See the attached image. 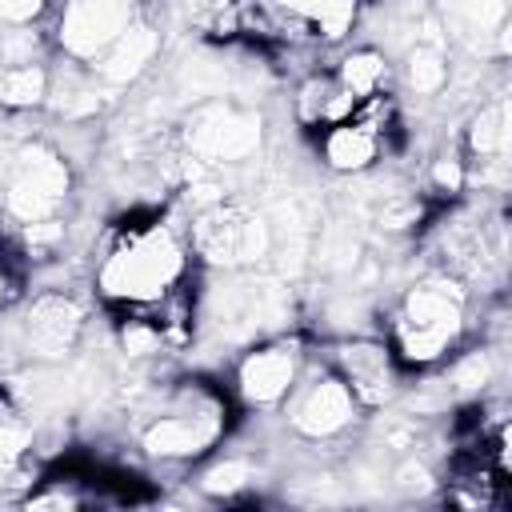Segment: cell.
Returning <instances> with one entry per match:
<instances>
[{
    "label": "cell",
    "instance_id": "obj_7",
    "mask_svg": "<svg viewBox=\"0 0 512 512\" xmlns=\"http://www.w3.org/2000/svg\"><path fill=\"white\" fill-rule=\"evenodd\" d=\"M288 428L300 436V440H312V444H324V440H336L344 436L356 416H360V404L352 396V388L340 380V372L328 364L320 372H300L296 388L288 392Z\"/></svg>",
    "mask_w": 512,
    "mask_h": 512
},
{
    "label": "cell",
    "instance_id": "obj_26",
    "mask_svg": "<svg viewBox=\"0 0 512 512\" xmlns=\"http://www.w3.org/2000/svg\"><path fill=\"white\" fill-rule=\"evenodd\" d=\"M16 292H20V272H16V264H12L8 248L0 244V312L16 300Z\"/></svg>",
    "mask_w": 512,
    "mask_h": 512
},
{
    "label": "cell",
    "instance_id": "obj_15",
    "mask_svg": "<svg viewBox=\"0 0 512 512\" xmlns=\"http://www.w3.org/2000/svg\"><path fill=\"white\" fill-rule=\"evenodd\" d=\"M288 20H296L308 40H344L356 24L360 0H272Z\"/></svg>",
    "mask_w": 512,
    "mask_h": 512
},
{
    "label": "cell",
    "instance_id": "obj_4",
    "mask_svg": "<svg viewBox=\"0 0 512 512\" xmlns=\"http://www.w3.org/2000/svg\"><path fill=\"white\" fill-rule=\"evenodd\" d=\"M68 196H72L68 156L44 140L20 144L0 168V212L16 228L64 216Z\"/></svg>",
    "mask_w": 512,
    "mask_h": 512
},
{
    "label": "cell",
    "instance_id": "obj_14",
    "mask_svg": "<svg viewBox=\"0 0 512 512\" xmlns=\"http://www.w3.org/2000/svg\"><path fill=\"white\" fill-rule=\"evenodd\" d=\"M316 148H320V160H324L332 172H340V176H360V172H368V168L380 160L384 140H380L368 124H360V120L352 116V120H344V124L324 128Z\"/></svg>",
    "mask_w": 512,
    "mask_h": 512
},
{
    "label": "cell",
    "instance_id": "obj_24",
    "mask_svg": "<svg viewBox=\"0 0 512 512\" xmlns=\"http://www.w3.org/2000/svg\"><path fill=\"white\" fill-rule=\"evenodd\" d=\"M464 184H468V160H460V156H436L428 164V188L436 196H456V192H464Z\"/></svg>",
    "mask_w": 512,
    "mask_h": 512
},
{
    "label": "cell",
    "instance_id": "obj_10",
    "mask_svg": "<svg viewBox=\"0 0 512 512\" xmlns=\"http://www.w3.org/2000/svg\"><path fill=\"white\" fill-rule=\"evenodd\" d=\"M84 304L72 292H40L20 316V348L32 360H64L84 336Z\"/></svg>",
    "mask_w": 512,
    "mask_h": 512
},
{
    "label": "cell",
    "instance_id": "obj_12",
    "mask_svg": "<svg viewBox=\"0 0 512 512\" xmlns=\"http://www.w3.org/2000/svg\"><path fill=\"white\" fill-rule=\"evenodd\" d=\"M156 56H160V28L136 16V20L88 64V72L96 76V84H100L104 92H108V88H128V84H136V80L156 64Z\"/></svg>",
    "mask_w": 512,
    "mask_h": 512
},
{
    "label": "cell",
    "instance_id": "obj_16",
    "mask_svg": "<svg viewBox=\"0 0 512 512\" xmlns=\"http://www.w3.org/2000/svg\"><path fill=\"white\" fill-rule=\"evenodd\" d=\"M48 84H52L48 60H0V108L4 112L44 108Z\"/></svg>",
    "mask_w": 512,
    "mask_h": 512
},
{
    "label": "cell",
    "instance_id": "obj_25",
    "mask_svg": "<svg viewBox=\"0 0 512 512\" xmlns=\"http://www.w3.org/2000/svg\"><path fill=\"white\" fill-rule=\"evenodd\" d=\"M52 12V0H0V28H36Z\"/></svg>",
    "mask_w": 512,
    "mask_h": 512
},
{
    "label": "cell",
    "instance_id": "obj_3",
    "mask_svg": "<svg viewBox=\"0 0 512 512\" xmlns=\"http://www.w3.org/2000/svg\"><path fill=\"white\" fill-rule=\"evenodd\" d=\"M232 424V400L208 380H180L160 396V408L140 428V448L164 464L208 456Z\"/></svg>",
    "mask_w": 512,
    "mask_h": 512
},
{
    "label": "cell",
    "instance_id": "obj_9",
    "mask_svg": "<svg viewBox=\"0 0 512 512\" xmlns=\"http://www.w3.org/2000/svg\"><path fill=\"white\" fill-rule=\"evenodd\" d=\"M132 20L136 0H64L52 24V48H60L64 60L92 64Z\"/></svg>",
    "mask_w": 512,
    "mask_h": 512
},
{
    "label": "cell",
    "instance_id": "obj_13",
    "mask_svg": "<svg viewBox=\"0 0 512 512\" xmlns=\"http://www.w3.org/2000/svg\"><path fill=\"white\" fill-rule=\"evenodd\" d=\"M360 100H352L332 72H308L300 84H296V96H292V116L304 132H324L332 124H344L352 120Z\"/></svg>",
    "mask_w": 512,
    "mask_h": 512
},
{
    "label": "cell",
    "instance_id": "obj_2",
    "mask_svg": "<svg viewBox=\"0 0 512 512\" xmlns=\"http://www.w3.org/2000/svg\"><path fill=\"white\" fill-rule=\"evenodd\" d=\"M468 328V288L452 272L416 280L388 316V348L400 368H432L448 360Z\"/></svg>",
    "mask_w": 512,
    "mask_h": 512
},
{
    "label": "cell",
    "instance_id": "obj_17",
    "mask_svg": "<svg viewBox=\"0 0 512 512\" xmlns=\"http://www.w3.org/2000/svg\"><path fill=\"white\" fill-rule=\"evenodd\" d=\"M464 152L472 164L476 160H504V152H508V104H504V96L476 108V116L464 128Z\"/></svg>",
    "mask_w": 512,
    "mask_h": 512
},
{
    "label": "cell",
    "instance_id": "obj_21",
    "mask_svg": "<svg viewBox=\"0 0 512 512\" xmlns=\"http://www.w3.org/2000/svg\"><path fill=\"white\" fill-rule=\"evenodd\" d=\"M256 472H252V460L248 456H224V460H212L204 472H200V488L212 496V500H236L252 488Z\"/></svg>",
    "mask_w": 512,
    "mask_h": 512
},
{
    "label": "cell",
    "instance_id": "obj_11",
    "mask_svg": "<svg viewBox=\"0 0 512 512\" xmlns=\"http://www.w3.org/2000/svg\"><path fill=\"white\" fill-rule=\"evenodd\" d=\"M332 368L340 372V380L352 388L360 408H380L392 404L400 392V360L392 356L388 340H372V336H352L344 344H336L332 352Z\"/></svg>",
    "mask_w": 512,
    "mask_h": 512
},
{
    "label": "cell",
    "instance_id": "obj_22",
    "mask_svg": "<svg viewBox=\"0 0 512 512\" xmlns=\"http://www.w3.org/2000/svg\"><path fill=\"white\" fill-rule=\"evenodd\" d=\"M488 380H492V352L488 348H468L448 364V388L456 396H480Z\"/></svg>",
    "mask_w": 512,
    "mask_h": 512
},
{
    "label": "cell",
    "instance_id": "obj_23",
    "mask_svg": "<svg viewBox=\"0 0 512 512\" xmlns=\"http://www.w3.org/2000/svg\"><path fill=\"white\" fill-rule=\"evenodd\" d=\"M424 216H428V204H424V196H412V192H396L380 204V224L388 232H412V228H420Z\"/></svg>",
    "mask_w": 512,
    "mask_h": 512
},
{
    "label": "cell",
    "instance_id": "obj_20",
    "mask_svg": "<svg viewBox=\"0 0 512 512\" xmlns=\"http://www.w3.org/2000/svg\"><path fill=\"white\" fill-rule=\"evenodd\" d=\"M404 76H408V88L420 92V96H436L444 84H448V56L436 40H424L408 52V64H404Z\"/></svg>",
    "mask_w": 512,
    "mask_h": 512
},
{
    "label": "cell",
    "instance_id": "obj_19",
    "mask_svg": "<svg viewBox=\"0 0 512 512\" xmlns=\"http://www.w3.org/2000/svg\"><path fill=\"white\" fill-rule=\"evenodd\" d=\"M28 448H32V424L24 408L0 388V484H8V476L24 468Z\"/></svg>",
    "mask_w": 512,
    "mask_h": 512
},
{
    "label": "cell",
    "instance_id": "obj_1",
    "mask_svg": "<svg viewBox=\"0 0 512 512\" xmlns=\"http://www.w3.org/2000/svg\"><path fill=\"white\" fill-rule=\"evenodd\" d=\"M192 276L188 228L148 216L116 228L96 268V292L108 308H152Z\"/></svg>",
    "mask_w": 512,
    "mask_h": 512
},
{
    "label": "cell",
    "instance_id": "obj_6",
    "mask_svg": "<svg viewBox=\"0 0 512 512\" xmlns=\"http://www.w3.org/2000/svg\"><path fill=\"white\" fill-rule=\"evenodd\" d=\"M184 148L200 168H228L244 164L260 148V116L240 104H204L188 116Z\"/></svg>",
    "mask_w": 512,
    "mask_h": 512
},
{
    "label": "cell",
    "instance_id": "obj_18",
    "mask_svg": "<svg viewBox=\"0 0 512 512\" xmlns=\"http://www.w3.org/2000/svg\"><path fill=\"white\" fill-rule=\"evenodd\" d=\"M388 72H392V68H388V56L376 52V48H352V52L340 56V64L332 68L336 84H340L352 100H368V96L384 92Z\"/></svg>",
    "mask_w": 512,
    "mask_h": 512
},
{
    "label": "cell",
    "instance_id": "obj_8",
    "mask_svg": "<svg viewBox=\"0 0 512 512\" xmlns=\"http://www.w3.org/2000/svg\"><path fill=\"white\" fill-rule=\"evenodd\" d=\"M304 372V344L296 336H276L252 344L232 368V396L244 408H276L288 400Z\"/></svg>",
    "mask_w": 512,
    "mask_h": 512
},
{
    "label": "cell",
    "instance_id": "obj_27",
    "mask_svg": "<svg viewBox=\"0 0 512 512\" xmlns=\"http://www.w3.org/2000/svg\"><path fill=\"white\" fill-rule=\"evenodd\" d=\"M208 4H216V8H220V4H228V0H208Z\"/></svg>",
    "mask_w": 512,
    "mask_h": 512
},
{
    "label": "cell",
    "instance_id": "obj_5",
    "mask_svg": "<svg viewBox=\"0 0 512 512\" xmlns=\"http://www.w3.org/2000/svg\"><path fill=\"white\" fill-rule=\"evenodd\" d=\"M188 248L192 256L216 268H248L272 252V228L264 224L260 212L232 200H216L192 216Z\"/></svg>",
    "mask_w": 512,
    "mask_h": 512
}]
</instances>
